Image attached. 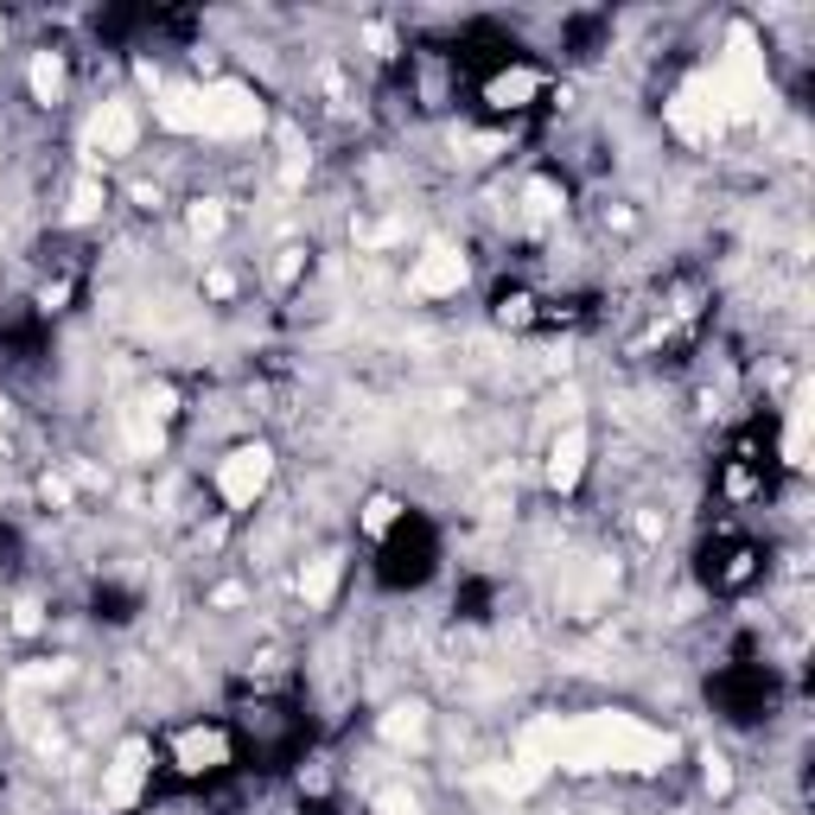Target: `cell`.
Segmentation results:
<instances>
[{
	"label": "cell",
	"instance_id": "6da1fadb",
	"mask_svg": "<svg viewBox=\"0 0 815 815\" xmlns=\"http://www.w3.org/2000/svg\"><path fill=\"white\" fill-rule=\"evenodd\" d=\"M675 758L669 733H650L630 713H574V720H535L517 745L510 790H535L548 771H657Z\"/></svg>",
	"mask_w": 815,
	"mask_h": 815
},
{
	"label": "cell",
	"instance_id": "30bf717a",
	"mask_svg": "<svg viewBox=\"0 0 815 815\" xmlns=\"http://www.w3.org/2000/svg\"><path fill=\"white\" fill-rule=\"evenodd\" d=\"M338 574H344V560H338V555H312L306 567H299V599H306V605H332Z\"/></svg>",
	"mask_w": 815,
	"mask_h": 815
},
{
	"label": "cell",
	"instance_id": "7402d4cb",
	"mask_svg": "<svg viewBox=\"0 0 815 815\" xmlns=\"http://www.w3.org/2000/svg\"><path fill=\"white\" fill-rule=\"evenodd\" d=\"M299 261H306V249H281V261H274V281H294Z\"/></svg>",
	"mask_w": 815,
	"mask_h": 815
},
{
	"label": "cell",
	"instance_id": "cb8c5ba5",
	"mask_svg": "<svg viewBox=\"0 0 815 815\" xmlns=\"http://www.w3.org/2000/svg\"><path fill=\"white\" fill-rule=\"evenodd\" d=\"M211 605H223V612H229V605H243V587H217V593H211Z\"/></svg>",
	"mask_w": 815,
	"mask_h": 815
},
{
	"label": "cell",
	"instance_id": "8992f818",
	"mask_svg": "<svg viewBox=\"0 0 815 815\" xmlns=\"http://www.w3.org/2000/svg\"><path fill=\"white\" fill-rule=\"evenodd\" d=\"M134 141H141V109H134L128 96H109L103 109L90 115L83 147L96 153V160H121V153H134Z\"/></svg>",
	"mask_w": 815,
	"mask_h": 815
},
{
	"label": "cell",
	"instance_id": "9c48e42d",
	"mask_svg": "<svg viewBox=\"0 0 815 815\" xmlns=\"http://www.w3.org/2000/svg\"><path fill=\"white\" fill-rule=\"evenodd\" d=\"M587 452H593L587 427H580V421H567V427L555 434V446H548V484H555V491H574V484H580V472H587Z\"/></svg>",
	"mask_w": 815,
	"mask_h": 815
},
{
	"label": "cell",
	"instance_id": "4fadbf2b",
	"mask_svg": "<svg viewBox=\"0 0 815 815\" xmlns=\"http://www.w3.org/2000/svg\"><path fill=\"white\" fill-rule=\"evenodd\" d=\"M33 103H64V58L58 51H38L33 58Z\"/></svg>",
	"mask_w": 815,
	"mask_h": 815
},
{
	"label": "cell",
	"instance_id": "8fae6325",
	"mask_svg": "<svg viewBox=\"0 0 815 815\" xmlns=\"http://www.w3.org/2000/svg\"><path fill=\"white\" fill-rule=\"evenodd\" d=\"M382 740L389 745H421L427 740V707L421 701H395L382 713Z\"/></svg>",
	"mask_w": 815,
	"mask_h": 815
},
{
	"label": "cell",
	"instance_id": "d6986e66",
	"mask_svg": "<svg viewBox=\"0 0 815 815\" xmlns=\"http://www.w3.org/2000/svg\"><path fill=\"white\" fill-rule=\"evenodd\" d=\"M96 211H103V186H96V179H83V186H76V198H71V217H96Z\"/></svg>",
	"mask_w": 815,
	"mask_h": 815
},
{
	"label": "cell",
	"instance_id": "603a6c76",
	"mask_svg": "<svg viewBox=\"0 0 815 815\" xmlns=\"http://www.w3.org/2000/svg\"><path fill=\"white\" fill-rule=\"evenodd\" d=\"M364 38H370V51H382V58L395 51V38H389V26H370V33H364Z\"/></svg>",
	"mask_w": 815,
	"mask_h": 815
},
{
	"label": "cell",
	"instance_id": "277c9868",
	"mask_svg": "<svg viewBox=\"0 0 815 815\" xmlns=\"http://www.w3.org/2000/svg\"><path fill=\"white\" fill-rule=\"evenodd\" d=\"M669 128H675L682 141H713V134L733 128V115H727V103H720V90H713L707 71H695L675 96H669Z\"/></svg>",
	"mask_w": 815,
	"mask_h": 815
},
{
	"label": "cell",
	"instance_id": "3957f363",
	"mask_svg": "<svg viewBox=\"0 0 815 815\" xmlns=\"http://www.w3.org/2000/svg\"><path fill=\"white\" fill-rule=\"evenodd\" d=\"M261 128H268V109L249 83L236 76L198 83V141H256Z\"/></svg>",
	"mask_w": 815,
	"mask_h": 815
},
{
	"label": "cell",
	"instance_id": "7c38bea8",
	"mask_svg": "<svg viewBox=\"0 0 815 815\" xmlns=\"http://www.w3.org/2000/svg\"><path fill=\"white\" fill-rule=\"evenodd\" d=\"M223 758H229V740H223V733H186V740H179V765H186V771H211Z\"/></svg>",
	"mask_w": 815,
	"mask_h": 815
},
{
	"label": "cell",
	"instance_id": "5bb4252c",
	"mask_svg": "<svg viewBox=\"0 0 815 815\" xmlns=\"http://www.w3.org/2000/svg\"><path fill=\"white\" fill-rule=\"evenodd\" d=\"M783 459L790 465H810V389L790 402V427H783Z\"/></svg>",
	"mask_w": 815,
	"mask_h": 815
},
{
	"label": "cell",
	"instance_id": "ba28073f",
	"mask_svg": "<svg viewBox=\"0 0 815 815\" xmlns=\"http://www.w3.org/2000/svg\"><path fill=\"white\" fill-rule=\"evenodd\" d=\"M141 783H147V740H128L115 752V765L103 771V810L141 803Z\"/></svg>",
	"mask_w": 815,
	"mask_h": 815
},
{
	"label": "cell",
	"instance_id": "52a82bcc",
	"mask_svg": "<svg viewBox=\"0 0 815 815\" xmlns=\"http://www.w3.org/2000/svg\"><path fill=\"white\" fill-rule=\"evenodd\" d=\"M465 274H472V268H465V256H459V249H446V243H434L427 256L414 261L408 287H414L421 299H446V294H459V287H465Z\"/></svg>",
	"mask_w": 815,
	"mask_h": 815
},
{
	"label": "cell",
	"instance_id": "9a60e30c",
	"mask_svg": "<svg viewBox=\"0 0 815 815\" xmlns=\"http://www.w3.org/2000/svg\"><path fill=\"white\" fill-rule=\"evenodd\" d=\"M535 90H542V76H535V71H510V76L491 83V103H497V109H522Z\"/></svg>",
	"mask_w": 815,
	"mask_h": 815
},
{
	"label": "cell",
	"instance_id": "e0dca14e",
	"mask_svg": "<svg viewBox=\"0 0 815 815\" xmlns=\"http://www.w3.org/2000/svg\"><path fill=\"white\" fill-rule=\"evenodd\" d=\"M376 815H421L414 790H376Z\"/></svg>",
	"mask_w": 815,
	"mask_h": 815
},
{
	"label": "cell",
	"instance_id": "ac0fdd59",
	"mask_svg": "<svg viewBox=\"0 0 815 815\" xmlns=\"http://www.w3.org/2000/svg\"><path fill=\"white\" fill-rule=\"evenodd\" d=\"M701 765H707V771H701V778H707V790H713V796H727V790H733V765H727L720 752H707Z\"/></svg>",
	"mask_w": 815,
	"mask_h": 815
},
{
	"label": "cell",
	"instance_id": "ffe728a7",
	"mask_svg": "<svg viewBox=\"0 0 815 815\" xmlns=\"http://www.w3.org/2000/svg\"><path fill=\"white\" fill-rule=\"evenodd\" d=\"M389 522H395V497H370V510H364V529H370V535H382Z\"/></svg>",
	"mask_w": 815,
	"mask_h": 815
},
{
	"label": "cell",
	"instance_id": "2e32d148",
	"mask_svg": "<svg viewBox=\"0 0 815 815\" xmlns=\"http://www.w3.org/2000/svg\"><path fill=\"white\" fill-rule=\"evenodd\" d=\"M186 223H191V236H198V243H211V236L223 229V204H217V198H198V204L186 211Z\"/></svg>",
	"mask_w": 815,
	"mask_h": 815
},
{
	"label": "cell",
	"instance_id": "5b68a950",
	"mask_svg": "<svg viewBox=\"0 0 815 815\" xmlns=\"http://www.w3.org/2000/svg\"><path fill=\"white\" fill-rule=\"evenodd\" d=\"M274 484V452L268 446H236L217 459V497L223 510H256V497Z\"/></svg>",
	"mask_w": 815,
	"mask_h": 815
},
{
	"label": "cell",
	"instance_id": "44dd1931",
	"mask_svg": "<svg viewBox=\"0 0 815 815\" xmlns=\"http://www.w3.org/2000/svg\"><path fill=\"white\" fill-rule=\"evenodd\" d=\"M38 625H45V618H38V599H20V605H13V630H20V637H33Z\"/></svg>",
	"mask_w": 815,
	"mask_h": 815
},
{
	"label": "cell",
	"instance_id": "7a4b0ae2",
	"mask_svg": "<svg viewBox=\"0 0 815 815\" xmlns=\"http://www.w3.org/2000/svg\"><path fill=\"white\" fill-rule=\"evenodd\" d=\"M713 90H720V103L733 121H752V115H765L771 103V71H765V45L752 26H733L727 45H720V58H713Z\"/></svg>",
	"mask_w": 815,
	"mask_h": 815
},
{
	"label": "cell",
	"instance_id": "d4e9b609",
	"mask_svg": "<svg viewBox=\"0 0 815 815\" xmlns=\"http://www.w3.org/2000/svg\"><path fill=\"white\" fill-rule=\"evenodd\" d=\"M0 51H7V20H0Z\"/></svg>",
	"mask_w": 815,
	"mask_h": 815
}]
</instances>
